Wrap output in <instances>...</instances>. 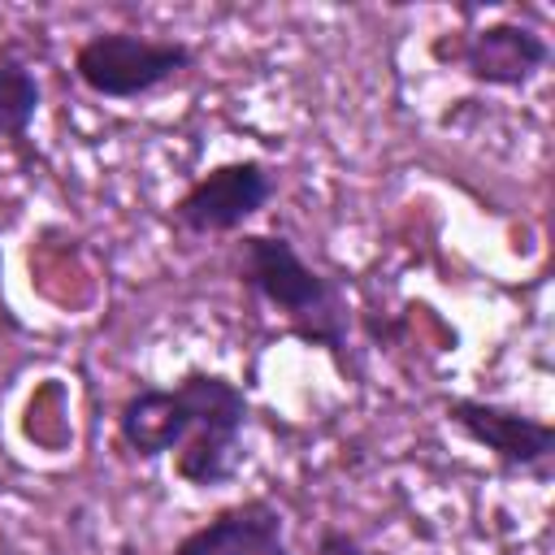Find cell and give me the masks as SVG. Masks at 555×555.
<instances>
[{
    "label": "cell",
    "mask_w": 555,
    "mask_h": 555,
    "mask_svg": "<svg viewBox=\"0 0 555 555\" xmlns=\"http://www.w3.org/2000/svg\"><path fill=\"white\" fill-rule=\"evenodd\" d=\"M238 282L278 308L295 338L330 351L343 364L347 351V304L338 286L312 269L286 234H243L238 238Z\"/></svg>",
    "instance_id": "1"
},
{
    "label": "cell",
    "mask_w": 555,
    "mask_h": 555,
    "mask_svg": "<svg viewBox=\"0 0 555 555\" xmlns=\"http://www.w3.org/2000/svg\"><path fill=\"white\" fill-rule=\"evenodd\" d=\"M195 65V48L182 39H152L139 30L87 35L74 52V78L100 100H139L173 82Z\"/></svg>",
    "instance_id": "2"
},
{
    "label": "cell",
    "mask_w": 555,
    "mask_h": 555,
    "mask_svg": "<svg viewBox=\"0 0 555 555\" xmlns=\"http://www.w3.org/2000/svg\"><path fill=\"white\" fill-rule=\"evenodd\" d=\"M234 390L230 377L191 369L173 386H143L117 412V434L139 460H160Z\"/></svg>",
    "instance_id": "3"
},
{
    "label": "cell",
    "mask_w": 555,
    "mask_h": 555,
    "mask_svg": "<svg viewBox=\"0 0 555 555\" xmlns=\"http://www.w3.org/2000/svg\"><path fill=\"white\" fill-rule=\"evenodd\" d=\"M273 199V173L264 160H225L199 173L169 208V217L191 234H230L247 225Z\"/></svg>",
    "instance_id": "4"
},
{
    "label": "cell",
    "mask_w": 555,
    "mask_h": 555,
    "mask_svg": "<svg viewBox=\"0 0 555 555\" xmlns=\"http://www.w3.org/2000/svg\"><path fill=\"white\" fill-rule=\"evenodd\" d=\"M438 61L460 65L481 87H525L551 65V43L542 30L520 22H486L451 43H434Z\"/></svg>",
    "instance_id": "5"
},
{
    "label": "cell",
    "mask_w": 555,
    "mask_h": 555,
    "mask_svg": "<svg viewBox=\"0 0 555 555\" xmlns=\"http://www.w3.org/2000/svg\"><path fill=\"white\" fill-rule=\"evenodd\" d=\"M442 412L447 425H455L468 442L486 447L503 468H542L555 451V425L533 412L490 399H464V395L447 399Z\"/></svg>",
    "instance_id": "6"
},
{
    "label": "cell",
    "mask_w": 555,
    "mask_h": 555,
    "mask_svg": "<svg viewBox=\"0 0 555 555\" xmlns=\"http://www.w3.org/2000/svg\"><path fill=\"white\" fill-rule=\"evenodd\" d=\"M247 416H251V403L243 395V386L217 403L173 451V473L195 486V490H217V486H230L238 477V464H243V429H247Z\"/></svg>",
    "instance_id": "7"
},
{
    "label": "cell",
    "mask_w": 555,
    "mask_h": 555,
    "mask_svg": "<svg viewBox=\"0 0 555 555\" xmlns=\"http://www.w3.org/2000/svg\"><path fill=\"white\" fill-rule=\"evenodd\" d=\"M169 555H291L286 520L269 499H243L182 533Z\"/></svg>",
    "instance_id": "8"
},
{
    "label": "cell",
    "mask_w": 555,
    "mask_h": 555,
    "mask_svg": "<svg viewBox=\"0 0 555 555\" xmlns=\"http://www.w3.org/2000/svg\"><path fill=\"white\" fill-rule=\"evenodd\" d=\"M39 74L30 69V61H22L13 48L0 52V139L9 147H26L35 113H39Z\"/></svg>",
    "instance_id": "9"
},
{
    "label": "cell",
    "mask_w": 555,
    "mask_h": 555,
    "mask_svg": "<svg viewBox=\"0 0 555 555\" xmlns=\"http://www.w3.org/2000/svg\"><path fill=\"white\" fill-rule=\"evenodd\" d=\"M312 555H364V546H360L347 529H334V525H330V529H321Z\"/></svg>",
    "instance_id": "10"
}]
</instances>
